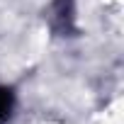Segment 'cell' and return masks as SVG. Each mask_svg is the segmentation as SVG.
<instances>
[{
	"instance_id": "1",
	"label": "cell",
	"mask_w": 124,
	"mask_h": 124,
	"mask_svg": "<svg viewBox=\"0 0 124 124\" xmlns=\"http://www.w3.org/2000/svg\"><path fill=\"white\" fill-rule=\"evenodd\" d=\"M71 20H73V10H71V0H56V17H54V27L61 32H71Z\"/></svg>"
},
{
	"instance_id": "2",
	"label": "cell",
	"mask_w": 124,
	"mask_h": 124,
	"mask_svg": "<svg viewBox=\"0 0 124 124\" xmlns=\"http://www.w3.org/2000/svg\"><path fill=\"white\" fill-rule=\"evenodd\" d=\"M12 107H15V95L10 88L0 85V124H5L12 114Z\"/></svg>"
}]
</instances>
